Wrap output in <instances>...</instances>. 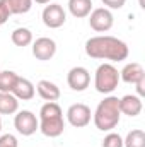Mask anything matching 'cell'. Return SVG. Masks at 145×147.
I'll use <instances>...</instances> for the list:
<instances>
[{
	"mask_svg": "<svg viewBox=\"0 0 145 147\" xmlns=\"http://www.w3.org/2000/svg\"><path fill=\"white\" fill-rule=\"evenodd\" d=\"M85 53L96 60L123 62L128 57V46L125 41L114 36H94L85 41Z\"/></svg>",
	"mask_w": 145,
	"mask_h": 147,
	"instance_id": "1",
	"label": "cell"
},
{
	"mask_svg": "<svg viewBox=\"0 0 145 147\" xmlns=\"http://www.w3.org/2000/svg\"><path fill=\"white\" fill-rule=\"evenodd\" d=\"M39 130L46 137H60L65 130L63 111L56 101H46L39 110Z\"/></svg>",
	"mask_w": 145,
	"mask_h": 147,
	"instance_id": "2",
	"label": "cell"
},
{
	"mask_svg": "<svg viewBox=\"0 0 145 147\" xmlns=\"http://www.w3.org/2000/svg\"><path fill=\"white\" fill-rule=\"evenodd\" d=\"M121 118V111H119V98L116 96H108L104 98L92 115L94 125L97 130L101 132H111L113 128L118 127Z\"/></svg>",
	"mask_w": 145,
	"mask_h": 147,
	"instance_id": "3",
	"label": "cell"
},
{
	"mask_svg": "<svg viewBox=\"0 0 145 147\" xmlns=\"http://www.w3.org/2000/svg\"><path fill=\"white\" fill-rule=\"evenodd\" d=\"M119 84V72L111 63H101L94 75V87L101 94H111Z\"/></svg>",
	"mask_w": 145,
	"mask_h": 147,
	"instance_id": "4",
	"label": "cell"
},
{
	"mask_svg": "<svg viewBox=\"0 0 145 147\" xmlns=\"http://www.w3.org/2000/svg\"><path fill=\"white\" fill-rule=\"evenodd\" d=\"M14 127H15V130H17L21 135L29 137V135H33L36 130H39V121H38L36 115H34L33 111L22 110L15 115V118H14Z\"/></svg>",
	"mask_w": 145,
	"mask_h": 147,
	"instance_id": "5",
	"label": "cell"
},
{
	"mask_svg": "<svg viewBox=\"0 0 145 147\" xmlns=\"http://www.w3.org/2000/svg\"><path fill=\"white\" fill-rule=\"evenodd\" d=\"M114 24V17L111 14V10L106 7H99V9H94L91 14H89V26L97 31V33H106L113 28Z\"/></svg>",
	"mask_w": 145,
	"mask_h": 147,
	"instance_id": "6",
	"label": "cell"
},
{
	"mask_svg": "<svg viewBox=\"0 0 145 147\" xmlns=\"http://www.w3.org/2000/svg\"><path fill=\"white\" fill-rule=\"evenodd\" d=\"M41 17H43V24L46 28H50V29H58L67 21V14H65L63 7L60 3H50V5H46L43 9Z\"/></svg>",
	"mask_w": 145,
	"mask_h": 147,
	"instance_id": "7",
	"label": "cell"
},
{
	"mask_svg": "<svg viewBox=\"0 0 145 147\" xmlns=\"http://www.w3.org/2000/svg\"><path fill=\"white\" fill-rule=\"evenodd\" d=\"M91 118H92L91 108L87 105H84V103H75V105H72L67 110V120H68V123L72 127H75V128L87 127L91 123Z\"/></svg>",
	"mask_w": 145,
	"mask_h": 147,
	"instance_id": "8",
	"label": "cell"
},
{
	"mask_svg": "<svg viewBox=\"0 0 145 147\" xmlns=\"http://www.w3.org/2000/svg\"><path fill=\"white\" fill-rule=\"evenodd\" d=\"M67 82H68L70 89L77 91V92H82L91 84V74L85 67H73L67 75Z\"/></svg>",
	"mask_w": 145,
	"mask_h": 147,
	"instance_id": "9",
	"label": "cell"
},
{
	"mask_svg": "<svg viewBox=\"0 0 145 147\" xmlns=\"http://www.w3.org/2000/svg\"><path fill=\"white\" fill-rule=\"evenodd\" d=\"M56 53V43L51 38H38L36 41H33V55L38 60L46 62L51 60Z\"/></svg>",
	"mask_w": 145,
	"mask_h": 147,
	"instance_id": "10",
	"label": "cell"
},
{
	"mask_svg": "<svg viewBox=\"0 0 145 147\" xmlns=\"http://www.w3.org/2000/svg\"><path fill=\"white\" fill-rule=\"evenodd\" d=\"M142 108H144L142 98H138L135 94H126V96H123L119 99V111H121V115L137 116V115H140Z\"/></svg>",
	"mask_w": 145,
	"mask_h": 147,
	"instance_id": "11",
	"label": "cell"
},
{
	"mask_svg": "<svg viewBox=\"0 0 145 147\" xmlns=\"http://www.w3.org/2000/svg\"><path fill=\"white\" fill-rule=\"evenodd\" d=\"M12 94L21 99V101H29L34 98L36 94V89H34V84L29 80V79H24V77H19L14 89H12Z\"/></svg>",
	"mask_w": 145,
	"mask_h": 147,
	"instance_id": "12",
	"label": "cell"
},
{
	"mask_svg": "<svg viewBox=\"0 0 145 147\" xmlns=\"http://www.w3.org/2000/svg\"><path fill=\"white\" fill-rule=\"evenodd\" d=\"M119 79H123L126 84H137L138 80L145 79V70L140 63L132 62L123 67V70L119 72Z\"/></svg>",
	"mask_w": 145,
	"mask_h": 147,
	"instance_id": "13",
	"label": "cell"
},
{
	"mask_svg": "<svg viewBox=\"0 0 145 147\" xmlns=\"http://www.w3.org/2000/svg\"><path fill=\"white\" fill-rule=\"evenodd\" d=\"M36 91L39 94V98H43L44 101H58L62 92H60V87L55 84V82H50L46 79L39 80L36 86Z\"/></svg>",
	"mask_w": 145,
	"mask_h": 147,
	"instance_id": "14",
	"label": "cell"
},
{
	"mask_svg": "<svg viewBox=\"0 0 145 147\" xmlns=\"http://www.w3.org/2000/svg\"><path fill=\"white\" fill-rule=\"evenodd\" d=\"M0 3L7 10L9 16L28 14L33 7V0H0Z\"/></svg>",
	"mask_w": 145,
	"mask_h": 147,
	"instance_id": "15",
	"label": "cell"
},
{
	"mask_svg": "<svg viewBox=\"0 0 145 147\" xmlns=\"http://www.w3.org/2000/svg\"><path fill=\"white\" fill-rule=\"evenodd\" d=\"M68 10L77 19L87 17L92 12V0H68Z\"/></svg>",
	"mask_w": 145,
	"mask_h": 147,
	"instance_id": "16",
	"label": "cell"
},
{
	"mask_svg": "<svg viewBox=\"0 0 145 147\" xmlns=\"http://www.w3.org/2000/svg\"><path fill=\"white\" fill-rule=\"evenodd\" d=\"M19 110V99L12 92H0V115H14Z\"/></svg>",
	"mask_w": 145,
	"mask_h": 147,
	"instance_id": "17",
	"label": "cell"
},
{
	"mask_svg": "<svg viewBox=\"0 0 145 147\" xmlns=\"http://www.w3.org/2000/svg\"><path fill=\"white\" fill-rule=\"evenodd\" d=\"M10 39H12V43H14L15 46L24 48V46H29V45L33 43V33H31L28 28H17V29L12 31Z\"/></svg>",
	"mask_w": 145,
	"mask_h": 147,
	"instance_id": "18",
	"label": "cell"
},
{
	"mask_svg": "<svg viewBox=\"0 0 145 147\" xmlns=\"http://www.w3.org/2000/svg\"><path fill=\"white\" fill-rule=\"evenodd\" d=\"M19 75L14 70H0V92H12Z\"/></svg>",
	"mask_w": 145,
	"mask_h": 147,
	"instance_id": "19",
	"label": "cell"
},
{
	"mask_svg": "<svg viewBox=\"0 0 145 147\" xmlns=\"http://www.w3.org/2000/svg\"><path fill=\"white\" fill-rule=\"evenodd\" d=\"M123 147H145V134L144 130H132L128 132L126 139L123 140Z\"/></svg>",
	"mask_w": 145,
	"mask_h": 147,
	"instance_id": "20",
	"label": "cell"
},
{
	"mask_svg": "<svg viewBox=\"0 0 145 147\" xmlns=\"http://www.w3.org/2000/svg\"><path fill=\"white\" fill-rule=\"evenodd\" d=\"M103 147H123L121 135L114 134V132H109L108 135L104 137V140H103Z\"/></svg>",
	"mask_w": 145,
	"mask_h": 147,
	"instance_id": "21",
	"label": "cell"
},
{
	"mask_svg": "<svg viewBox=\"0 0 145 147\" xmlns=\"http://www.w3.org/2000/svg\"><path fill=\"white\" fill-rule=\"evenodd\" d=\"M0 147H19V142L12 134H3L0 135Z\"/></svg>",
	"mask_w": 145,
	"mask_h": 147,
	"instance_id": "22",
	"label": "cell"
},
{
	"mask_svg": "<svg viewBox=\"0 0 145 147\" xmlns=\"http://www.w3.org/2000/svg\"><path fill=\"white\" fill-rule=\"evenodd\" d=\"M101 2L106 5V9H121L126 0H101Z\"/></svg>",
	"mask_w": 145,
	"mask_h": 147,
	"instance_id": "23",
	"label": "cell"
},
{
	"mask_svg": "<svg viewBox=\"0 0 145 147\" xmlns=\"http://www.w3.org/2000/svg\"><path fill=\"white\" fill-rule=\"evenodd\" d=\"M135 86H137V92H138V98H142V96L145 94V79L138 80Z\"/></svg>",
	"mask_w": 145,
	"mask_h": 147,
	"instance_id": "24",
	"label": "cell"
},
{
	"mask_svg": "<svg viewBox=\"0 0 145 147\" xmlns=\"http://www.w3.org/2000/svg\"><path fill=\"white\" fill-rule=\"evenodd\" d=\"M9 17H10V16L7 14V10H5V9L2 7V3H0V26H2V24H5Z\"/></svg>",
	"mask_w": 145,
	"mask_h": 147,
	"instance_id": "25",
	"label": "cell"
},
{
	"mask_svg": "<svg viewBox=\"0 0 145 147\" xmlns=\"http://www.w3.org/2000/svg\"><path fill=\"white\" fill-rule=\"evenodd\" d=\"M33 2H36V3H41V5H44V3H50L51 0H33Z\"/></svg>",
	"mask_w": 145,
	"mask_h": 147,
	"instance_id": "26",
	"label": "cell"
},
{
	"mask_svg": "<svg viewBox=\"0 0 145 147\" xmlns=\"http://www.w3.org/2000/svg\"><path fill=\"white\" fill-rule=\"evenodd\" d=\"M0 130H2V118H0Z\"/></svg>",
	"mask_w": 145,
	"mask_h": 147,
	"instance_id": "27",
	"label": "cell"
}]
</instances>
